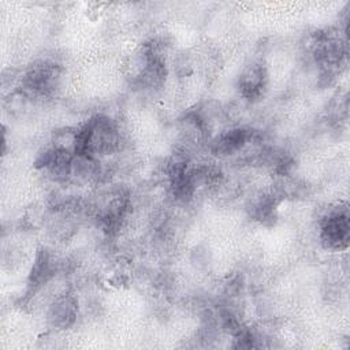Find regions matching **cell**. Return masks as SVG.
Listing matches in <instances>:
<instances>
[{
  "mask_svg": "<svg viewBox=\"0 0 350 350\" xmlns=\"http://www.w3.org/2000/svg\"><path fill=\"white\" fill-rule=\"evenodd\" d=\"M247 139V131L245 130H232L223 135L217 142V152L232 153L239 149Z\"/></svg>",
  "mask_w": 350,
  "mask_h": 350,
  "instance_id": "cell-4",
  "label": "cell"
},
{
  "mask_svg": "<svg viewBox=\"0 0 350 350\" xmlns=\"http://www.w3.org/2000/svg\"><path fill=\"white\" fill-rule=\"evenodd\" d=\"M77 314V305L75 301L71 297H63L57 299L51 312V320L53 321V325H59L62 328L68 327L75 320Z\"/></svg>",
  "mask_w": 350,
  "mask_h": 350,
  "instance_id": "cell-3",
  "label": "cell"
},
{
  "mask_svg": "<svg viewBox=\"0 0 350 350\" xmlns=\"http://www.w3.org/2000/svg\"><path fill=\"white\" fill-rule=\"evenodd\" d=\"M265 81H267L265 68L260 64L252 66L241 77V90L243 96H246L249 100L260 96L262 92V88L265 86Z\"/></svg>",
  "mask_w": 350,
  "mask_h": 350,
  "instance_id": "cell-2",
  "label": "cell"
},
{
  "mask_svg": "<svg viewBox=\"0 0 350 350\" xmlns=\"http://www.w3.org/2000/svg\"><path fill=\"white\" fill-rule=\"evenodd\" d=\"M321 239L327 247H345L349 241L347 215L339 212L327 217L321 227Z\"/></svg>",
  "mask_w": 350,
  "mask_h": 350,
  "instance_id": "cell-1",
  "label": "cell"
}]
</instances>
